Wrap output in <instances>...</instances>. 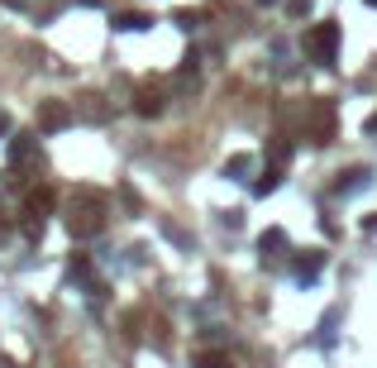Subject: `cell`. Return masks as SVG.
<instances>
[{
  "mask_svg": "<svg viewBox=\"0 0 377 368\" xmlns=\"http://www.w3.org/2000/svg\"><path fill=\"white\" fill-rule=\"evenodd\" d=\"M249 168H253V158H249V153H234V158L224 163V177H244Z\"/></svg>",
  "mask_w": 377,
  "mask_h": 368,
  "instance_id": "cell-10",
  "label": "cell"
},
{
  "mask_svg": "<svg viewBox=\"0 0 377 368\" xmlns=\"http://www.w3.org/2000/svg\"><path fill=\"white\" fill-rule=\"evenodd\" d=\"M0 134H10V115L0 111Z\"/></svg>",
  "mask_w": 377,
  "mask_h": 368,
  "instance_id": "cell-12",
  "label": "cell"
},
{
  "mask_svg": "<svg viewBox=\"0 0 377 368\" xmlns=\"http://www.w3.org/2000/svg\"><path fill=\"white\" fill-rule=\"evenodd\" d=\"M311 5H315V0H286V15L301 19V15H311Z\"/></svg>",
  "mask_w": 377,
  "mask_h": 368,
  "instance_id": "cell-11",
  "label": "cell"
},
{
  "mask_svg": "<svg viewBox=\"0 0 377 368\" xmlns=\"http://www.w3.org/2000/svg\"><path fill=\"white\" fill-rule=\"evenodd\" d=\"M258 5H272V0H258Z\"/></svg>",
  "mask_w": 377,
  "mask_h": 368,
  "instance_id": "cell-14",
  "label": "cell"
},
{
  "mask_svg": "<svg viewBox=\"0 0 377 368\" xmlns=\"http://www.w3.org/2000/svg\"><path fill=\"white\" fill-rule=\"evenodd\" d=\"M363 187H368V168H353L348 177H339V182H334V192H339V196H348V192H363Z\"/></svg>",
  "mask_w": 377,
  "mask_h": 368,
  "instance_id": "cell-5",
  "label": "cell"
},
{
  "mask_svg": "<svg viewBox=\"0 0 377 368\" xmlns=\"http://www.w3.org/2000/svg\"><path fill=\"white\" fill-rule=\"evenodd\" d=\"M162 106H167V101H162V91H153V86H143L139 96H134V111L139 115H162Z\"/></svg>",
  "mask_w": 377,
  "mask_h": 368,
  "instance_id": "cell-4",
  "label": "cell"
},
{
  "mask_svg": "<svg viewBox=\"0 0 377 368\" xmlns=\"http://www.w3.org/2000/svg\"><path fill=\"white\" fill-rule=\"evenodd\" d=\"M67 125H72V111H67L63 101H43L38 106V129L53 134V129H67Z\"/></svg>",
  "mask_w": 377,
  "mask_h": 368,
  "instance_id": "cell-3",
  "label": "cell"
},
{
  "mask_svg": "<svg viewBox=\"0 0 377 368\" xmlns=\"http://www.w3.org/2000/svg\"><path fill=\"white\" fill-rule=\"evenodd\" d=\"M311 129H315V144H330L334 139V106L330 101H315L311 106Z\"/></svg>",
  "mask_w": 377,
  "mask_h": 368,
  "instance_id": "cell-2",
  "label": "cell"
},
{
  "mask_svg": "<svg viewBox=\"0 0 377 368\" xmlns=\"http://www.w3.org/2000/svg\"><path fill=\"white\" fill-rule=\"evenodd\" d=\"M320 263H325V258H320V254H315V249H311V254H306V258H301V263H296V277H301V282H311L315 272H320Z\"/></svg>",
  "mask_w": 377,
  "mask_h": 368,
  "instance_id": "cell-7",
  "label": "cell"
},
{
  "mask_svg": "<svg viewBox=\"0 0 377 368\" xmlns=\"http://www.w3.org/2000/svg\"><path fill=\"white\" fill-rule=\"evenodd\" d=\"M277 182H282V173H277V168H267V173L258 177V182H253V192L267 196V192H277Z\"/></svg>",
  "mask_w": 377,
  "mask_h": 368,
  "instance_id": "cell-8",
  "label": "cell"
},
{
  "mask_svg": "<svg viewBox=\"0 0 377 368\" xmlns=\"http://www.w3.org/2000/svg\"><path fill=\"white\" fill-rule=\"evenodd\" d=\"M148 24H153V19L139 15V10H125V15H115V29H129V34H134V29H148Z\"/></svg>",
  "mask_w": 377,
  "mask_h": 368,
  "instance_id": "cell-6",
  "label": "cell"
},
{
  "mask_svg": "<svg viewBox=\"0 0 377 368\" xmlns=\"http://www.w3.org/2000/svg\"><path fill=\"white\" fill-rule=\"evenodd\" d=\"M306 53H311V63L330 67L334 58H339V24H334V19L311 24V34H306Z\"/></svg>",
  "mask_w": 377,
  "mask_h": 368,
  "instance_id": "cell-1",
  "label": "cell"
},
{
  "mask_svg": "<svg viewBox=\"0 0 377 368\" xmlns=\"http://www.w3.org/2000/svg\"><path fill=\"white\" fill-rule=\"evenodd\" d=\"M29 153H33V139H29V134H19L15 144H10V163H24Z\"/></svg>",
  "mask_w": 377,
  "mask_h": 368,
  "instance_id": "cell-9",
  "label": "cell"
},
{
  "mask_svg": "<svg viewBox=\"0 0 377 368\" xmlns=\"http://www.w3.org/2000/svg\"><path fill=\"white\" fill-rule=\"evenodd\" d=\"M368 5H377V0H368Z\"/></svg>",
  "mask_w": 377,
  "mask_h": 368,
  "instance_id": "cell-15",
  "label": "cell"
},
{
  "mask_svg": "<svg viewBox=\"0 0 377 368\" xmlns=\"http://www.w3.org/2000/svg\"><path fill=\"white\" fill-rule=\"evenodd\" d=\"M368 129H377V115H373V120H368Z\"/></svg>",
  "mask_w": 377,
  "mask_h": 368,
  "instance_id": "cell-13",
  "label": "cell"
}]
</instances>
